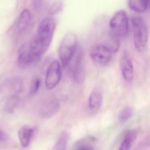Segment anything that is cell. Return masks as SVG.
I'll return each mask as SVG.
<instances>
[{
  "label": "cell",
  "instance_id": "cell-13",
  "mask_svg": "<svg viewBox=\"0 0 150 150\" xmlns=\"http://www.w3.org/2000/svg\"><path fill=\"white\" fill-rule=\"evenodd\" d=\"M34 131V129L29 125H24L20 129L18 138L23 146L26 147L28 146Z\"/></svg>",
  "mask_w": 150,
  "mask_h": 150
},
{
  "label": "cell",
  "instance_id": "cell-11",
  "mask_svg": "<svg viewBox=\"0 0 150 150\" xmlns=\"http://www.w3.org/2000/svg\"><path fill=\"white\" fill-rule=\"evenodd\" d=\"M31 20V14L28 9H24L21 13L17 21L16 30L18 34L24 32L28 28Z\"/></svg>",
  "mask_w": 150,
  "mask_h": 150
},
{
  "label": "cell",
  "instance_id": "cell-5",
  "mask_svg": "<svg viewBox=\"0 0 150 150\" xmlns=\"http://www.w3.org/2000/svg\"><path fill=\"white\" fill-rule=\"evenodd\" d=\"M60 63L58 60L52 61L49 66L46 72L45 85L47 89H53L59 84L61 78Z\"/></svg>",
  "mask_w": 150,
  "mask_h": 150
},
{
  "label": "cell",
  "instance_id": "cell-17",
  "mask_svg": "<svg viewBox=\"0 0 150 150\" xmlns=\"http://www.w3.org/2000/svg\"><path fill=\"white\" fill-rule=\"evenodd\" d=\"M69 138V135L67 132L61 134L56 142L52 150H66Z\"/></svg>",
  "mask_w": 150,
  "mask_h": 150
},
{
  "label": "cell",
  "instance_id": "cell-16",
  "mask_svg": "<svg viewBox=\"0 0 150 150\" xmlns=\"http://www.w3.org/2000/svg\"><path fill=\"white\" fill-rule=\"evenodd\" d=\"M104 45L110 50L111 53H115L119 48L120 43L119 38L110 31Z\"/></svg>",
  "mask_w": 150,
  "mask_h": 150
},
{
  "label": "cell",
  "instance_id": "cell-18",
  "mask_svg": "<svg viewBox=\"0 0 150 150\" xmlns=\"http://www.w3.org/2000/svg\"><path fill=\"white\" fill-rule=\"evenodd\" d=\"M133 111L134 110L132 107L129 106L125 107L118 113L117 115L118 120L122 122H126L133 115Z\"/></svg>",
  "mask_w": 150,
  "mask_h": 150
},
{
  "label": "cell",
  "instance_id": "cell-10",
  "mask_svg": "<svg viewBox=\"0 0 150 150\" xmlns=\"http://www.w3.org/2000/svg\"><path fill=\"white\" fill-rule=\"evenodd\" d=\"M103 96L100 91L95 90L92 92L88 99V108L93 113L100 110L103 103Z\"/></svg>",
  "mask_w": 150,
  "mask_h": 150
},
{
  "label": "cell",
  "instance_id": "cell-9",
  "mask_svg": "<svg viewBox=\"0 0 150 150\" xmlns=\"http://www.w3.org/2000/svg\"><path fill=\"white\" fill-rule=\"evenodd\" d=\"M39 59L32 55L30 52L28 48L23 45L19 50L17 64L21 68H25Z\"/></svg>",
  "mask_w": 150,
  "mask_h": 150
},
{
  "label": "cell",
  "instance_id": "cell-12",
  "mask_svg": "<svg viewBox=\"0 0 150 150\" xmlns=\"http://www.w3.org/2000/svg\"><path fill=\"white\" fill-rule=\"evenodd\" d=\"M59 104L56 100H52L45 103L40 110V115L42 117L49 118L55 115L59 110Z\"/></svg>",
  "mask_w": 150,
  "mask_h": 150
},
{
  "label": "cell",
  "instance_id": "cell-1",
  "mask_svg": "<svg viewBox=\"0 0 150 150\" xmlns=\"http://www.w3.org/2000/svg\"><path fill=\"white\" fill-rule=\"evenodd\" d=\"M133 28V43L138 51H143L147 45L148 40V29L143 17L133 16L131 18Z\"/></svg>",
  "mask_w": 150,
  "mask_h": 150
},
{
  "label": "cell",
  "instance_id": "cell-21",
  "mask_svg": "<svg viewBox=\"0 0 150 150\" xmlns=\"http://www.w3.org/2000/svg\"><path fill=\"white\" fill-rule=\"evenodd\" d=\"M41 81L38 78L34 79L31 82L30 87V95H33L37 93L41 86Z\"/></svg>",
  "mask_w": 150,
  "mask_h": 150
},
{
  "label": "cell",
  "instance_id": "cell-15",
  "mask_svg": "<svg viewBox=\"0 0 150 150\" xmlns=\"http://www.w3.org/2000/svg\"><path fill=\"white\" fill-rule=\"evenodd\" d=\"M150 1L147 0H130L128 1L129 7L135 12L144 13L149 8Z\"/></svg>",
  "mask_w": 150,
  "mask_h": 150
},
{
  "label": "cell",
  "instance_id": "cell-14",
  "mask_svg": "<svg viewBox=\"0 0 150 150\" xmlns=\"http://www.w3.org/2000/svg\"><path fill=\"white\" fill-rule=\"evenodd\" d=\"M137 137V132L136 129L129 131L125 137L118 150H130Z\"/></svg>",
  "mask_w": 150,
  "mask_h": 150
},
{
  "label": "cell",
  "instance_id": "cell-20",
  "mask_svg": "<svg viewBox=\"0 0 150 150\" xmlns=\"http://www.w3.org/2000/svg\"><path fill=\"white\" fill-rule=\"evenodd\" d=\"M64 2L62 1H57L54 2L49 9V12L51 14H54L60 12L64 8Z\"/></svg>",
  "mask_w": 150,
  "mask_h": 150
},
{
  "label": "cell",
  "instance_id": "cell-6",
  "mask_svg": "<svg viewBox=\"0 0 150 150\" xmlns=\"http://www.w3.org/2000/svg\"><path fill=\"white\" fill-rule=\"evenodd\" d=\"M111 52L104 45L97 44L93 45L89 51V56L98 64L104 65L108 64L111 57Z\"/></svg>",
  "mask_w": 150,
  "mask_h": 150
},
{
  "label": "cell",
  "instance_id": "cell-2",
  "mask_svg": "<svg viewBox=\"0 0 150 150\" xmlns=\"http://www.w3.org/2000/svg\"><path fill=\"white\" fill-rule=\"evenodd\" d=\"M78 44V38L74 33L68 32L64 36L58 50L59 56L63 66L69 64L76 52Z\"/></svg>",
  "mask_w": 150,
  "mask_h": 150
},
{
  "label": "cell",
  "instance_id": "cell-7",
  "mask_svg": "<svg viewBox=\"0 0 150 150\" xmlns=\"http://www.w3.org/2000/svg\"><path fill=\"white\" fill-rule=\"evenodd\" d=\"M120 67L124 79L129 83L132 82L134 78V68L131 58L127 50H125L122 53Z\"/></svg>",
  "mask_w": 150,
  "mask_h": 150
},
{
  "label": "cell",
  "instance_id": "cell-3",
  "mask_svg": "<svg viewBox=\"0 0 150 150\" xmlns=\"http://www.w3.org/2000/svg\"><path fill=\"white\" fill-rule=\"evenodd\" d=\"M110 31L117 37L123 38L129 33V20L126 12L124 10L116 12L109 22Z\"/></svg>",
  "mask_w": 150,
  "mask_h": 150
},
{
  "label": "cell",
  "instance_id": "cell-8",
  "mask_svg": "<svg viewBox=\"0 0 150 150\" xmlns=\"http://www.w3.org/2000/svg\"><path fill=\"white\" fill-rule=\"evenodd\" d=\"M71 67L73 78L77 82H81L84 78V58L82 51L79 50Z\"/></svg>",
  "mask_w": 150,
  "mask_h": 150
},
{
  "label": "cell",
  "instance_id": "cell-19",
  "mask_svg": "<svg viewBox=\"0 0 150 150\" xmlns=\"http://www.w3.org/2000/svg\"><path fill=\"white\" fill-rule=\"evenodd\" d=\"M19 99L16 95H13L10 96L7 102L6 109L8 113H12L15 109L19 103Z\"/></svg>",
  "mask_w": 150,
  "mask_h": 150
},
{
  "label": "cell",
  "instance_id": "cell-22",
  "mask_svg": "<svg viewBox=\"0 0 150 150\" xmlns=\"http://www.w3.org/2000/svg\"><path fill=\"white\" fill-rule=\"evenodd\" d=\"M76 150H94L91 146L87 144H81L79 146Z\"/></svg>",
  "mask_w": 150,
  "mask_h": 150
},
{
  "label": "cell",
  "instance_id": "cell-4",
  "mask_svg": "<svg viewBox=\"0 0 150 150\" xmlns=\"http://www.w3.org/2000/svg\"><path fill=\"white\" fill-rule=\"evenodd\" d=\"M56 27V23L51 17L44 18L41 22L37 34L35 36L47 50L52 41Z\"/></svg>",
  "mask_w": 150,
  "mask_h": 150
},
{
  "label": "cell",
  "instance_id": "cell-23",
  "mask_svg": "<svg viewBox=\"0 0 150 150\" xmlns=\"http://www.w3.org/2000/svg\"><path fill=\"white\" fill-rule=\"evenodd\" d=\"M5 139H6V137L4 135V133L0 129V142L4 141Z\"/></svg>",
  "mask_w": 150,
  "mask_h": 150
}]
</instances>
